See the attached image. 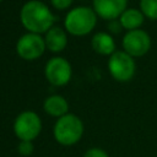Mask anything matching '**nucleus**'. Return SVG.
Listing matches in <instances>:
<instances>
[{
    "label": "nucleus",
    "mask_w": 157,
    "mask_h": 157,
    "mask_svg": "<svg viewBox=\"0 0 157 157\" xmlns=\"http://www.w3.org/2000/svg\"><path fill=\"white\" fill-rule=\"evenodd\" d=\"M108 71L118 82H129L136 72L135 58L124 50H115L108 58Z\"/></svg>",
    "instance_id": "nucleus-4"
},
{
    "label": "nucleus",
    "mask_w": 157,
    "mask_h": 157,
    "mask_svg": "<svg viewBox=\"0 0 157 157\" xmlns=\"http://www.w3.org/2000/svg\"><path fill=\"white\" fill-rule=\"evenodd\" d=\"M42 131V120L33 110L21 112L13 121V132L20 141H33Z\"/></svg>",
    "instance_id": "nucleus-5"
},
{
    "label": "nucleus",
    "mask_w": 157,
    "mask_h": 157,
    "mask_svg": "<svg viewBox=\"0 0 157 157\" xmlns=\"http://www.w3.org/2000/svg\"><path fill=\"white\" fill-rule=\"evenodd\" d=\"M45 49L44 37L37 33L27 32L21 36L16 43V53L23 60H36L43 55Z\"/></svg>",
    "instance_id": "nucleus-8"
},
{
    "label": "nucleus",
    "mask_w": 157,
    "mask_h": 157,
    "mask_svg": "<svg viewBox=\"0 0 157 157\" xmlns=\"http://www.w3.org/2000/svg\"><path fill=\"white\" fill-rule=\"evenodd\" d=\"M83 157H109V155L103 150V148H99V147H92V148H88Z\"/></svg>",
    "instance_id": "nucleus-17"
},
{
    "label": "nucleus",
    "mask_w": 157,
    "mask_h": 157,
    "mask_svg": "<svg viewBox=\"0 0 157 157\" xmlns=\"http://www.w3.org/2000/svg\"><path fill=\"white\" fill-rule=\"evenodd\" d=\"M74 0H50V4L56 10H66L71 6Z\"/></svg>",
    "instance_id": "nucleus-18"
},
{
    "label": "nucleus",
    "mask_w": 157,
    "mask_h": 157,
    "mask_svg": "<svg viewBox=\"0 0 157 157\" xmlns=\"http://www.w3.org/2000/svg\"><path fill=\"white\" fill-rule=\"evenodd\" d=\"M43 109L48 115L60 118L69 113V103L63 96L52 94L44 99Z\"/></svg>",
    "instance_id": "nucleus-12"
},
{
    "label": "nucleus",
    "mask_w": 157,
    "mask_h": 157,
    "mask_svg": "<svg viewBox=\"0 0 157 157\" xmlns=\"http://www.w3.org/2000/svg\"><path fill=\"white\" fill-rule=\"evenodd\" d=\"M20 21L27 32L45 34L54 26L55 16L43 1L29 0L20 10Z\"/></svg>",
    "instance_id": "nucleus-1"
},
{
    "label": "nucleus",
    "mask_w": 157,
    "mask_h": 157,
    "mask_svg": "<svg viewBox=\"0 0 157 157\" xmlns=\"http://www.w3.org/2000/svg\"><path fill=\"white\" fill-rule=\"evenodd\" d=\"M44 76L53 86H65L70 82L72 76L71 64L63 56H53L44 66Z\"/></svg>",
    "instance_id": "nucleus-6"
},
{
    "label": "nucleus",
    "mask_w": 157,
    "mask_h": 157,
    "mask_svg": "<svg viewBox=\"0 0 157 157\" xmlns=\"http://www.w3.org/2000/svg\"><path fill=\"white\" fill-rule=\"evenodd\" d=\"M17 151L21 156H31L34 151V146L32 141H21L17 146Z\"/></svg>",
    "instance_id": "nucleus-15"
},
{
    "label": "nucleus",
    "mask_w": 157,
    "mask_h": 157,
    "mask_svg": "<svg viewBox=\"0 0 157 157\" xmlns=\"http://www.w3.org/2000/svg\"><path fill=\"white\" fill-rule=\"evenodd\" d=\"M123 50L126 52L132 58H141L146 55L152 45L150 34L145 29L128 31L121 39Z\"/></svg>",
    "instance_id": "nucleus-7"
},
{
    "label": "nucleus",
    "mask_w": 157,
    "mask_h": 157,
    "mask_svg": "<svg viewBox=\"0 0 157 157\" xmlns=\"http://www.w3.org/2000/svg\"><path fill=\"white\" fill-rule=\"evenodd\" d=\"M145 15L140 9L135 7H128L118 18L123 28L128 31H134V29H140L144 21H145Z\"/></svg>",
    "instance_id": "nucleus-13"
},
{
    "label": "nucleus",
    "mask_w": 157,
    "mask_h": 157,
    "mask_svg": "<svg viewBox=\"0 0 157 157\" xmlns=\"http://www.w3.org/2000/svg\"><path fill=\"white\" fill-rule=\"evenodd\" d=\"M108 33H110L112 36H115V34H119L124 28L123 26L120 25L119 20H112V21H108Z\"/></svg>",
    "instance_id": "nucleus-16"
},
{
    "label": "nucleus",
    "mask_w": 157,
    "mask_h": 157,
    "mask_svg": "<svg viewBox=\"0 0 157 157\" xmlns=\"http://www.w3.org/2000/svg\"><path fill=\"white\" fill-rule=\"evenodd\" d=\"M45 47L52 53H60L67 45V32L59 26H53L44 36Z\"/></svg>",
    "instance_id": "nucleus-10"
},
{
    "label": "nucleus",
    "mask_w": 157,
    "mask_h": 157,
    "mask_svg": "<svg viewBox=\"0 0 157 157\" xmlns=\"http://www.w3.org/2000/svg\"><path fill=\"white\" fill-rule=\"evenodd\" d=\"M97 18L98 16L92 7L77 6L66 13L64 18V27L69 34L75 37H83L94 29Z\"/></svg>",
    "instance_id": "nucleus-2"
},
{
    "label": "nucleus",
    "mask_w": 157,
    "mask_h": 157,
    "mask_svg": "<svg viewBox=\"0 0 157 157\" xmlns=\"http://www.w3.org/2000/svg\"><path fill=\"white\" fill-rule=\"evenodd\" d=\"M91 47L92 49L99 54L110 56L117 49H115V40L113 36L108 32H97L93 34L91 39Z\"/></svg>",
    "instance_id": "nucleus-11"
},
{
    "label": "nucleus",
    "mask_w": 157,
    "mask_h": 157,
    "mask_svg": "<svg viewBox=\"0 0 157 157\" xmlns=\"http://www.w3.org/2000/svg\"><path fill=\"white\" fill-rule=\"evenodd\" d=\"M92 9L105 21L118 20L128 9V0H92Z\"/></svg>",
    "instance_id": "nucleus-9"
},
{
    "label": "nucleus",
    "mask_w": 157,
    "mask_h": 157,
    "mask_svg": "<svg viewBox=\"0 0 157 157\" xmlns=\"http://www.w3.org/2000/svg\"><path fill=\"white\" fill-rule=\"evenodd\" d=\"M83 131L85 126L82 120L72 113H67L58 118L53 128L55 141L63 146H72L77 144L81 140Z\"/></svg>",
    "instance_id": "nucleus-3"
},
{
    "label": "nucleus",
    "mask_w": 157,
    "mask_h": 157,
    "mask_svg": "<svg viewBox=\"0 0 157 157\" xmlns=\"http://www.w3.org/2000/svg\"><path fill=\"white\" fill-rule=\"evenodd\" d=\"M1 1H2V0H0V2H1Z\"/></svg>",
    "instance_id": "nucleus-19"
},
{
    "label": "nucleus",
    "mask_w": 157,
    "mask_h": 157,
    "mask_svg": "<svg viewBox=\"0 0 157 157\" xmlns=\"http://www.w3.org/2000/svg\"><path fill=\"white\" fill-rule=\"evenodd\" d=\"M139 5L146 18L157 21V0H140Z\"/></svg>",
    "instance_id": "nucleus-14"
}]
</instances>
